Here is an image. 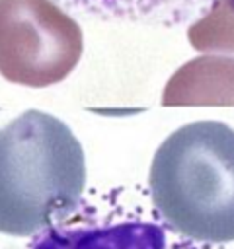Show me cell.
<instances>
[{
  "instance_id": "6da1fadb",
  "label": "cell",
  "mask_w": 234,
  "mask_h": 249,
  "mask_svg": "<svg viewBox=\"0 0 234 249\" xmlns=\"http://www.w3.org/2000/svg\"><path fill=\"white\" fill-rule=\"evenodd\" d=\"M86 193V156L70 126L27 109L0 128V233L31 237Z\"/></svg>"
},
{
  "instance_id": "7a4b0ae2",
  "label": "cell",
  "mask_w": 234,
  "mask_h": 249,
  "mask_svg": "<svg viewBox=\"0 0 234 249\" xmlns=\"http://www.w3.org/2000/svg\"><path fill=\"white\" fill-rule=\"evenodd\" d=\"M148 195L177 233L209 245L234 241V128L193 121L158 146Z\"/></svg>"
},
{
  "instance_id": "3957f363",
  "label": "cell",
  "mask_w": 234,
  "mask_h": 249,
  "mask_svg": "<svg viewBox=\"0 0 234 249\" xmlns=\"http://www.w3.org/2000/svg\"><path fill=\"white\" fill-rule=\"evenodd\" d=\"M177 233L154 208L148 189H94L78 206L31 235L25 249H218Z\"/></svg>"
},
{
  "instance_id": "277c9868",
  "label": "cell",
  "mask_w": 234,
  "mask_h": 249,
  "mask_svg": "<svg viewBox=\"0 0 234 249\" xmlns=\"http://www.w3.org/2000/svg\"><path fill=\"white\" fill-rule=\"evenodd\" d=\"M84 35L55 0H0V76L25 88L62 82L78 64Z\"/></svg>"
},
{
  "instance_id": "5b68a950",
  "label": "cell",
  "mask_w": 234,
  "mask_h": 249,
  "mask_svg": "<svg viewBox=\"0 0 234 249\" xmlns=\"http://www.w3.org/2000/svg\"><path fill=\"white\" fill-rule=\"evenodd\" d=\"M164 107H234V56L205 53L181 64L162 91Z\"/></svg>"
},
{
  "instance_id": "8992f818",
  "label": "cell",
  "mask_w": 234,
  "mask_h": 249,
  "mask_svg": "<svg viewBox=\"0 0 234 249\" xmlns=\"http://www.w3.org/2000/svg\"><path fill=\"white\" fill-rule=\"evenodd\" d=\"M58 6L101 19L177 27L207 14L214 0H55Z\"/></svg>"
},
{
  "instance_id": "52a82bcc",
  "label": "cell",
  "mask_w": 234,
  "mask_h": 249,
  "mask_svg": "<svg viewBox=\"0 0 234 249\" xmlns=\"http://www.w3.org/2000/svg\"><path fill=\"white\" fill-rule=\"evenodd\" d=\"M187 41L199 53H234V0H214L187 27Z\"/></svg>"
}]
</instances>
